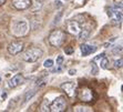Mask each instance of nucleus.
I'll return each mask as SVG.
<instances>
[{
	"mask_svg": "<svg viewBox=\"0 0 123 112\" xmlns=\"http://www.w3.org/2000/svg\"><path fill=\"white\" fill-rule=\"evenodd\" d=\"M61 89L66 92L69 97H73L75 92V83L74 82H66L61 84Z\"/></svg>",
	"mask_w": 123,
	"mask_h": 112,
	"instance_id": "nucleus-11",
	"label": "nucleus"
},
{
	"mask_svg": "<svg viewBox=\"0 0 123 112\" xmlns=\"http://www.w3.org/2000/svg\"><path fill=\"white\" fill-rule=\"evenodd\" d=\"M23 82H25L23 75H21V73H18V75H13V77L10 79V81H9V87H10V88H17L18 86L22 84Z\"/></svg>",
	"mask_w": 123,
	"mask_h": 112,
	"instance_id": "nucleus-10",
	"label": "nucleus"
},
{
	"mask_svg": "<svg viewBox=\"0 0 123 112\" xmlns=\"http://www.w3.org/2000/svg\"><path fill=\"white\" fill-rule=\"evenodd\" d=\"M38 2H43V1H44V0H37Z\"/></svg>",
	"mask_w": 123,
	"mask_h": 112,
	"instance_id": "nucleus-24",
	"label": "nucleus"
},
{
	"mask_svg": "<svg viewBox=\"0 0 123 112\" xmlns=\"http://www.w3.org/2000/svg\"><path fill=\"white\" fill-rule=\"evenodd\" d=\"M69 73H70L71 75H75V70H70V71H69Z\"/></svg>",
	"mask_w": 123,
	"mask_h": 112,
	"instance_id": "nucleus-22",
	"label": "nucleus"
},
{
	"mask_svg": "<svg viewBox=\"0 0 123 112\" xmlns=\"http://www.w3.org/2000/svg\"><path fill=\"white\" fill-rule=\"evenodd\" d=\"M27 31H28V25H27V22L25 20L18 21V22L14 25L13 32H14V35L18 36V37L26 35Z\"/></svg>",
	"mask_w": 123,
	"mask_h": 112,
	"instance_id": "nucleus-7",
	"label": "nucleus"
},
{
	"mask_svg": "<svg viewBox=\"0 0 123 112\" xmlns=\"http://www.w3.org/2000/svg\"><path fill=\"white\" fill-rule=\"evenodd\" d=\"M64 52H66L67 55H72V53L74 52V49H73L71 46L66 47V48H64Z\"/></svg>",
	"mask_w": 123,
	"mask_h": 112,
	"instance_id": "nucleus-18",
	"label": "nucleus"
},
{
	"mask_svg": "<svg viewBox=\"0 0 123 112\" xmlns=\"http://www.w3.org/2000/svg\"><path fill=\"white\" fill-rule=\"evenodd\" d=\"M114 67L117 68V69H119V68H121V67H122V58H120L119 60H115L114 61Z\"/></svg>",
	"mask_w": 123,
	"mask_h": 112,
	"instance_id": "nucleus-19",
	"label": "nucleus"
},
{
	"mask_svg": "<svg viewBox=\"0 0 123 112\" xmlns=\"http://www.w3.org/2000/svg\"><path fill=\"white\" fill-rule=\"evenodd\" d=\"M78 98L83 102H91L94 98V92L88 87H82L78 90Z\"/></svg>",
	"mask_w": 123,
	"mask_h": 112,
	"instance_id": "nucleus-4",
	"label": "nucleus"
},
{
	"mask_svg": "<svg viewBox=\"0 0 123 112\" xmlns=\"http://www.w3.org/2000/svg\"><path fill=\"white\" fill-rule=\"evenodd\" d=\"M36 94V91L34 90H30V91H28L26 93V95H25V98H23V101H22V104H25L26 102H28L30 99L33 97V95Z\"/></svg>",
	"mask_w": 123,
	"mask_h": 112,
	"instance_id": "nucleus-15",
	"label": "nucleus"
},
{
	"mask_svg": "<svg viewBox=\"0 0 123 112\" xmlns=\"http://www.w3.org/2000/svg\"><path fill=\"white\" fill-rule=\"evenodd\" d=\"M98 61H100V62H99V66H100L101 69H106V68H108V64H109V60H108V58H105V56L101 57Z\"/></svg>",
	"mask_w": 123,
	"mask_h": 112,
	"instance_id": "nucleus-13",
	"label": "nucleus"
},
{
	"mask_svg": "<svg viewBox=\"0 0 123 112\" xmlns=\"http://www.w3.org/2000/svg\"><path fill=\"white\" fill-rule=\"evenodd\" d=\"M12 6L17 10H26L31 6V0H12Z\"/></svg>",
	"mask_w": 123,
	"mask_h": 112,
	"instance_id": "nucleus-9",
	"label": "nucleus"
},
{
	"mask_svg": "<svg viewBox=\"0 0 123 112\" xmlns=\"http://www.w3.org/2000/svg\"><path fill=\"white\" fill-rule=\"evenodd\" d=\"M108 14H109L110 19H111V22L113 25H119L122 20V12H121V9L119 10L117 8H111L108 11Z\"/></svg>",
	"mask_w": 123,
	"mask_h": 112,
	"instance_id": "nucleus-6",
	"label": "nucleus"
},
{
	"mask_svg": "<svg viewBox=\"0 0 123 112\" xmlns=\"http://www.w3.org/2000/svg\"><path fill=\"white\" fill-rule=\"evenodd\" d=\"M119 52H120V53L122 52V47L121 46H119V48H117V49L114 50V53H119Z\"/></svg>",
	"mask_w": 123,
	"mask_h": 112,
	"instance_id": "nucleus-21",
	"label": "nucleus"
},
{
	"mask_svg": "<svg viewBox=\"0 0 123 112\" xmlns=\"http://www.w3.org/2000/svg\"><path fill=\"white\" fill-rule=\"evenodd\" d=\"M43 66H44V68H52V67H53V60H51V59H48V60L44 61Z\"/></svg>",
	"mask_w": 123,
	"mask_h": 112,
	"instance_id": "nucleus-17",
	"label": "nucleus"
},
{
	"mask_svg": "<svg viewBox=\"0 0 123 112\" xmlns=\"http://www.w3.org/2000/svg\"><path fill=\"white\" fill-rule=\"evenodd\" d=\"M43 51L40 48H37V47H32V48H29L27 51H25L21 56L23 61L26 62H36L42 57Z\"/></svg>",
	"mask_w": 123,
	"mask_h": 112,
	"instance_id": "nucleus-1",
	"label": "nucleus"
},
{
	"mask_svg": "<svg viewBox=\"0 0 123 112\" xmlns=\"http://www.w3.org/2000/svg\"><path fill=\"white\" fill-rule=\"evenodd\" d=\"M63 61H64V58H63L62 56H59V57L57 58V66H61L63 63Z\"/></svg>",
	"mask_w": 123,
	"mask_h": 112,
	"instance_id": "nucleus-20",
	"label": "nucleus"
},
{
	"mask_svg": "<svg viewBox=\"0 0 123 112\" xmlns=\"http://www.w3.org/2000/svg\"><path fill=\"white\" fill-rule=\"evenodd\" d=\"M23 42L20 40L18 41H13V42L9 43L8 46V52L10 53V55L12 56H16V55H19V53H21V51L23 50Z\"/></svg>",
	"mask_w": 123,
	"mask_h": 112,
	"instance_id": "nucleus-5",
	"label": "nucleus"
},
{
	"mask_svg": "<svg viewBox=\"0 0 123 112\" xmlns=\"http://www.w3.org/2000/svg\"><path fill=\"white\" fill-rule=\"evenodd\" d=\"M7 0H0V6H2V5H5L6 3Z\"/></svg>",
	"mask_w": 123,
	"mask_h": 112,
	"instance_id": "nucleus-23",
	"label": "nucleus"
},
{
	"mask_svg": "<svg viewBox=\"0 0 123 112\" xmlns=\"http://www.w3.org/2000/svg\"><path fill=\"white\" fill-rule=\"evenodd\" d=\"M90 35V31L89 30H86V29H81V31L79 32V39L80 40H86V39H88V37H89Z\"/></svg>",
	"mask_w": 123,
	"mask_h": 112,
	"instance_id": "nucleus-14",
	"label": "nucleus"
},
{
	"mask_svg": "<svg viewBox=\"0 0 123 112\" xmlns=\"http://www.w3.org/2000/svg\"><path fill=\"white\" fill-rule=\"evenodd\" d=\"M66 39V33L62 30H53L49 36V42L53 47H61Z\"/></svg>",
	"mask_w": 123,
	"mask_h": 112,
	"instance_id": "nucleus-2",
	"label": "nucleus"
},
{
	"mask_svg": "<svg viewBox=\"0 0 123 112\" xmlns=\"http://www.w3.org/2000/svg\"><path fill=\"white\" fill-rule=\"evenodd\" d=\"M49 108H50V111H52V112H63V111H66V109H67L66 98L62 97V95L55 98Z\"/></svg>",
	"mask_w": 123,
	"mask_h": 112,
	"instance_id": "nucleus-3",
	"label": "nucleus"
},
{
	"mask_svg": "<svg viewBox=\"0 0 123 112\" xmlns=\"http://www.w3.org/2000/svg\"><path fill=\"white\" fill-rule=\"evenodd\" d=\"M49 102H48V100L47 99H44L43 100V102L41 103V106H40V111H42V112H48V111H50V108H49Z\"/></svg>",
	"mask_w": 123,
	"mask_h": 112,
	"instance_id": "nucleus-16",
	"label": "nucleus"
},
{
	"mask_svg": "<svg viewBox=\"0 0 123 112\" xmlns=\"http://www.w3.org/2000/svg\"><path fill=\"white\" fill-rule=\"evenodd\" d=\"M80 49H81V52H82L83 57H86V56L93 53V52L97 50V48L93 46H89V44H82Z\"/></svg>",
	"mask_w": 123,
	"mask_h": 112,
	"instance_id": "nucleus-12",
	"label": "nucleus"
},
{
	"mask_svg": "<svg viewBox=\"0 0 123 112\" xmlns=\"http://www.w3.org/2000/svg\"><path fill=\"white\" fill-rule=\"evenodd\" d=\"M67 30H68L69 33L77 36L81 31V26L77 20H70L67 22Z\"/></svg>",
	"mask_w": 123,
	"mask_h": 112,
	"instance_id": "nucleus-8",
	"label": "nucleus"
}]
</instances>
